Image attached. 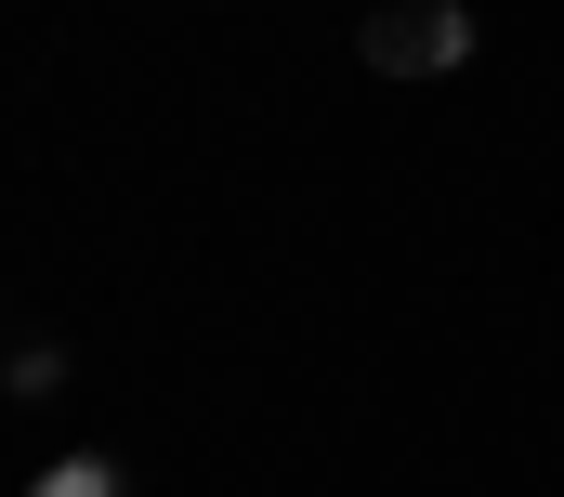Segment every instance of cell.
<instances>
[{
    "label": "cell",
    "mask_w": 564,
    "mask_h": 497,
    "mask_svg": "<svg viewBox=\"0 0 564 497\" xmlns=\"http://www.w3.org/2000/svg\"><path fill=\"white\" fill-rule=\"evenodd\" d=\"M355 53H368V79H459L486 53V26H473V0H381L355 26Z\"/></svg>",
    "instance_id": "1"
},
{
    "label": "cell",
    "mask_w": 564,
    "mask_h": 497,
    "mask_svg": "<svg viewBox=\"0 0 564 497\" xmlns=\"http://www.w3.org/2000/svg\"><path fill=\"white\" fill-rule=\"evenodd\" d=\"M0 393H13V406H53V393H66V341H26V354H0Z\"/></svg>",
    "instance_id": "2"
},
{
    "label": "cell",
    "mask_w": 564,
    "mask_h": 497,
    "mask_svg": "<svg viewBox=\"0 0 564 497\" xmlns=\"http://www.w3.org/2000/svg\"><path fill=\"white\" fill-rule=\"evenodd\" d=\"M26 497H119V459H93V445H79V459H53Z\"/></svg>",
    "instance_id": "3"
}]
</instances>
